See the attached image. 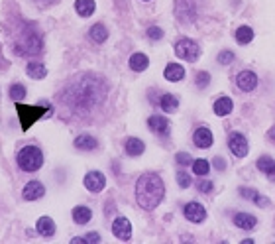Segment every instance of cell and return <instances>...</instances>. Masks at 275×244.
I'll return each mask as SVG.
<instances>
[{"mask_svg": "<svg viewBox=\"0 0 275 244\" xmlns=\"http://www.w3.org/2000/svg\"><path fill=\"white\" fill-rule=\"evenodd\" d=\"M148 65H150V59H148L146 53H134V55L130 57V69H132V71L142 73V71L148 69Z\"/></svg>", "mask_w": 275, "mask_h": 244, "instance_id": "44dd1931", "label": "cell"}, {"mask_svg": "<svg viewBox=\"0 0 275 244\" xmlns=\"http://www.w3.org/2000/svg\"><path fill=\"white\" fill-rule=\"evenodd\" d=\"M265 175H267V178H269V180H271V181H275V166L271 167V169H269V171H267Z\"/></svg>", "mask_w": 275, "mask_h": 244, "instance_id": "60d3db41", "label": "cell"}, {"mask_svg": "<svg viewBox=\"0 0 275 244\" xmlns=\"http://www.w3.org/2000/svg\"><path fill=\"white\" fill-rule=\"evenodd\" d=\"M26 73L30 75L32 79H45L48 75V69H45V65L43 63H38V61H30V63L26 65Z\"/></svg>", "mask_w": 275, "mask_h": 244, "instance_id": "cb8c5ba5", "label": "cell"}, {"mask_svg": "<svg viewBox=\"0 0 275 244\" xmlns=\"http://www.w3.org/2000/svg\"><path fill=\"white\" fill-rule=\"evenodd\" d=\"M124 150L130 158H138V156H142L146 152V144L140 140V138H128Z\"/></svg>", "mask_w": 275, "mask_h": 244, "instance_id": "ac0fdd59", "label": "cell"}, {"mask_svg": "<svg viewBox=\"0 0 275 244\" xmlns=\"http://www.w3.org/2000/svg\"><path fill=\"white\" fill-rule=\"evenodd\" d=\"M236 83L238 89L248 93V91H254L258 87V75L254 71H240L236 77Z\"/></svg>", "mask_w": 275, "mask_h": 244, "instance_id": "7c38bea8", "label": "cell"}, {"mask_svg": "<svg viewBox=\"0 0 275 244\" xmlns=\"http://www.w3.org/2000/svg\"><path fill=\"white\" fill-rule=\"evenodd\" d=\"M85 238H87V242H90V244L100 242V234H99V232H88Z\"/></svg>", "mask_w": 275, "mask_h": 244, "instance_id": "f35d334b", "label": "cell"}, {"mask_svg": "<svg viewBox=\"0 0 275 244\" xmlns=\"http://www.w3.org/2000/svg\"><path fill=\"white\" fill-rule=\"evenodd\" d=\"M16 110H18V116H20V126H22L24 132H28L34 126L36 120H39L43 115H48L50 104L41 103L36 104V106H30V104H22L20 101H16Z\"/></svg>", "mask_w": 275, "mask_h": 244, "instance_id": "277c9868", "label": "cell"}, {"mask_svg": "<svg viewBox=\"0 0 275 244\" xmlns=\"http://www.w3.org/2000/svg\"><path fill=\"white\" fill-rule=\"evenodd\" d=\"M90 218H93V211L88 207L79 205L73 209V220H75L77 225H87Z\"/></svg>", "mask_w": 275, "mask_h": 244, "instance_id": "484cf974", "label": "cell"}, {"mask_svg": "<svg viewBox=\"0 0 275 244\" xmlns=\"http://www.w3.org/2000/svg\"><path fill=\"white\" fill-rule=\"evenodd\" d=\"M234 61V53L230 52V50H226V52H220L218 53V63L222 65H228Z\"/></svg>", "mask_w": 275, "mask_h": 244, "instance_id": "1f68e13d", "label": "cell"}, {"mask_svg": "<svg viewBox=\"0 0 275 244\" xmlns=\"http://www.w3.org/2000/svg\"><path fill=\"white\" fill-rule=\"evenodd\" d=\"M267 138H269L271 142H275V128H271L269 132H267Z\"/></svg>", "mask_w": 275, "mask_h": 244, "instance_id": "b9f144b4", "label": "cell"}, {"mask_svg": "<svg viewBox=\"0 0 275 244\" xmlns=\"http://www.w3.org/2000/svg\"><path fill=\"white\" fill-rule=\"evenodd\" d=\"M228 146H230V152L236 156V158H246L248 156V140L244 138V134L240 132H232L230 138H228Z\"/></svg>", "mask_w": 275, "mask_h": 244, "instance_id": "52a82bcc", "label": "cell"}, {"mask_svg": "<svg viewBox=\"0 0 275 244\" xmlns=\"http://www.w3.org/2000/svg\"><path fill=\"white\" fill-rule=\"evenodd\" d=\"M43 193H45L43 183H39V181L34 180V181H30V183H26L22 195H24L26 201H36V199H41V197H43Z\"/></svg>", "mask_w": 275, "mask_h": 244, "instance_id": "5bb4252c", "label": "cell"}, {"mask_svg": "<svg viewBox=\"0 0 275 244\" xmlns=\"http://www.w3.org/2000/svg\"><path fill=\"white\" fill-rule=\"evenodd\" d=\"M183 215H185V218L191 220V223H202V220L207 218V211H204V207L200 205V203L191 201V203H187L185 209H183Z\"/></svg>", "mask_w": 275, "mask_h": 244, "instance_id": "30bf717a", "label": "cell"}, {"mask_svg": "<svg viewBox=\"0 0 275 244\" xmlns=\"http://www.w3.org/2000/svg\"><path fill=\"white\" fill-rule=\"evenodd\" d=\"M144 2H150V0H144Z\"/></svg>", "mask_w": 275, "mask_h": 244, "instance_id": "7bdbcfd3", "label": "cell"}, {"mask_svg": "<svg viewBox=\"0 0 275 244\" xmlns=\"http://www.w3.org/2000/svg\"><path fill=\"white\" fill-rule=\"evenodd\" d=\"M193 142H195V146L197 148H202V150H207V148H211L214 142V136L213 132L209 128H204V126H200L193 132Z\"/></svg>", "mask_w": 275, "mask_h": 244, "instance_id": "8fae6325", "label": "cell"}, {"mask_svg": "<svg viewBox=\"0 0 275 244\" xmlns=\"http://www.w3.org/2000/svg\"><path fill=\"white\" fill-rule=\"evenodd\" d=\"M163 75H165V79H167V81L177 83V81H181V79L185 77V67H181L179 63H169L167 67H165Z\"/></svg>", "mask_w": 275, "mask_h": 244, "instance_id": "d6986e66", "label": "cell"}, {"mask_svg": "<svg viewBox=\"0 0 275 244\" xmlns=\"http://www.w3.org/2000/svg\"><path fill=\"white\" fill-rule=\"evenodd\" d=\"M88 38L93 39L95 43H104L108 39V30L102 26V24H95V26L88 30Z\"/></svg>", "mask_w": 275, "mask_h": 244, "instance_id": "d4e9b609", "label": "cell"}, {"mask_svg": "<svg viewBox=\"0 0 275 244\" xmlns=\"http://www.w3.org/2000/svg\"><path fill=\"white\" fill-rule=\"evenodd\" d=\"M175 160L179 166H189V164H193V158H191L187 152H179V154L175 156Z\"/></svg>", "mask_w": 275, "mask_h": 244, "instance_id": "e575fe53", "label": "cell"}, {"mask_svg": "<svg viewBox=\"0 0 275 244\" xmlns=\"http://www.w3.org/2000/svg\"><path fill=\"white\" fill-rule=\"evenodd\" d=\"M148 38L153 39V41H159V39L163 38V30L157 26H151L150 30H148Z\"/></svg>", "mask_w": 275, "mask_h": 244, "instance_id": "836d02e7", "label": "cell"}, {"mask_svg": "<svg viewBox=\"0 0 275 244\" xmlns=\"http://www.w3.org/2000/svg\"><path fill=\"white\" fill-rule=\"evenodd\" d=\"M234 225H236L238 229H244V231H251V229H256V225H258V218L248 215V213H236L234 215Z\"/></svg>", "mask_w": 275, "mask_h": 244, "instance_id": "e0dca14e", "label": "cell"}, {"mask_svg": "<svg viewBox=\"0 0 275 244\" xmlns=\"http://www.w3.org/2000/svg\"><path fill=\"white\" fill-rule=\"evenodd\" d=\"M175 55L185 59V61H197L200 57V50L199 46L189 38H181L175 43Z\"/></svg>", "mask_w": 275, "mask_h": 244, "instance_id": "8992f818", "label": "cell"}, {"mask_svg": "<svg viewBox=\"0 0 275 244\" xmlns=\"http://www.w3.org/2000/svg\"><path fill=\"white\" fill-rule=\"evenodd\" d=\"M112 234L118 238V240L128 242V240L132 238V223H130L126 217H118L112 223Z\"/></svg>", "mask_w": 275, "mask_h": 244, "instance_id": "ba28073f", "label": "cell"}, {"mask_svg": "<svg viewBox=\"0 0 275 244\" xmlns=\"http://www.w3.org/2000/svg\"><path fill=\"white\" fill-rule=\"evenodd\" d=\"M16 162H18L20 169L34 173L43 166V154H41L38 146H24L16 156Z\"/></svg>", "mask_w": 275, "mask_h": 244, "instance_id": "5b68a950", "label": "cell"}, {"mask_svg": "<svg viewBox=\"0 0 275 244\" xmlns=\"http://www.w3.org/2000/svg\"><path fill=\"white\" fill-rule=\"evenodd\" d=\"M258 191H254V189H248V187H240V195L244 197V199H254V195Z\"/></svg>", "mask_w": 275, "mask_h": 244, "instance_id": "74e56055", "label": "cell"}, {"mask_svg": "<svg viewBox=\"0 0 275 244\" xmlns=\"http://www.w3.org/2000/svg\"><path fill=\"white\" fill-rule=\"evenodd\" d=\"M193 171H195V175H209V171H211V164L207 162V160H193Z\"/></svg>", "mask_w": 275, "mask_h": 244, "instance_id": "83f0119b", "label": "cell"}, {"mask_svg": "<svg viewBox=\"0 0 275 244\" xmlns=\"http://www.w3.org/2000/svg\"><path fill=\"white\" fill-rule=\"evenodd\" d=\"M165 197V183L157 173H144L136 183V201L146 211H153Z\"/></svg>", "mask_w": 275, "mask_h": 244, "instance_id": "7a4b0ae2", "label": "cell"}, {"mask_svg": "<svg viewBox=\"0 0 275 244\" xmlns=\"http://www.w3.org/2000/svg\"><path fill=\"white\" fill-rule=\"evenodd\" d=\"M251 201H254L256 205H260V207H267V205H269V199H267V197H263V195H260V193H256Z\"/></svg>", "mask_w": 275, "mask_h": 244, "instance_id": "8d00e7d4", "label": "cell"}, {"mask_svg": "<svg viewBox=\"0 0 275 244\" xmlns=\"http://www.w3.org/2000/svg\"><path fill=\"white\" fill-rule=\"evenodd\" d=\"M95 8H97L95 0H75V10L81 18L93 16V14H95Z\"/></svg>", "mask_w": 275, "mask_h": 244, "instance_id": "7402d4cb", "label": "cell"}, {"mask_svg": "<svg viewBox=\"0 0 275 244\" xmlns=\"http://www.w3.org/2000/svg\"><path fill=\"white\" fill-rule=\"evenodd\" d=\"M36 231H38L39 236H45V238L53 236L55 234V223H53V218L39 217V220L36 223Z\"/></svg>", "mask_w": 275, "mask_h": 244, "instance_id": "2e32d148", "label": "cell"}, {"mask_svg": "<svg viewBox=\"0 0 275 244\" xmlns=\"http://www.w3.org/2000/svg\"><path fill=\"white\" fill-rule=\"evenodd\" d=\"M232 108H234L232 99H228V97H220V99H216V103H214V115L216 116H228L230 113H232Z\"/></svg>", "mask_w": 275, "mask_h": 244, "instance_id": "ffe728a7", "label": "cell"}, {"mask_svg": "<svg viewBox=\"0 0 275 244\" xmlns=\"http://www.w3.org/2000/svg\"><path fill=\"white\" fill-rule=\"evenodd\" d=\"M148 126L151 132L159 134V136H167L169 134V120L162 115H153L148 118Z\"/></svg>", "mask_w": 275, "mask_h": 244, "instance_id": "4fadbf2b", "label": "cell"}, {"mask_svg": "<svg viewBox=\"0 0 275 244\" xmlns=\"http://www.w3.org/2000/svg\"><path fill=\"white\" fill-rule=\"evenodd\" d=\"M10 97H12L14 101H22V99H26V87L24 85H20V83H14L12 87H10Z\"/></svg>", "mask_w": 275, "mask_h": 244, "instance_id": "f546056e", "label": "cell"}, {"mask_svg": "<svg viewBox=\"0 0 275 244\" xmlns=\"http://www.w3.org/2000/svg\"><path fill=\"white\" fill-rule=\"evenodd\" d=\"M159 106H162V110L165 113H175L177 108H179V99H177L175 95H171V93H165L159 97Z\"/></svg>", "mask_w": 275, "mask_h": 244, "instance_id": "603a6c76", "label": "cell"}, {"mask_svg": "<svg viewBox=\"0 0 275 244\" xmlns=\"http://www.w3.org/2000/svg\"><path fill=\"white\" fill-rule=\"evenodd\" d=\"M209 83H211V75H209L207 71H199V73L195 75V85H197L199 89H207Z\"/></svg>", "mask_w": 275, "mask_h": 244, "instance_id": "4dcf8cb0", "label": "cell"}, {"mask_svg": "<svg viewBox=\"0 0 275 244\" xmlns=\"http://www.w3.org/2000/svg\"><path fill=\"white\" fill-rule=\"evenodd\" d=\"M273 166H275V160L273 158H269V156H262V158L258 160V169L263 171V173H267Z\"/></svg>", "mask_w": 275, "mask_h": 244, "instance_id": "f1b7e54d", "label": "cell"}, {"mask_svg": "<svg viewBox=\"0 0 275 244\" xmlns=\"http://www.w3.org/2000/svg\"><path fill=\"white\" fill-rule=\"evenodd\" d=\"M85 187H87L90 193H99L104 189V185H106V178L100 173V171H88L87 175H85Z\"/></svg>", "mask_w": 275, "mask_h": 244, "instance_id": "9c48e42d", "label": "cell"}, {"mask_svg": "<svg viewBox=\"0 0 275 244\" xmlns=\"http://www.w3.org/2000/svg\"><path fill=\"white\" fill-rule=\"evenodd\" d=\"M73 146H75L77 150H81V152H93V150H97L99 142L95 140L93 136H88V134H81V136L75 138Z\"/></svg>", "mask_w": 275, "mask_h": 244, "instance_id": "9a60e30c", "label": "cell"}, {"mask_svg": "<svg viewBox=\"0 0 275 244\" xmlns=\"http://www.w3.org/2000/svg\"><path fill=\"white\" fill-rule=\"evenodd\" d=\"M106 97V85L104 81L93 73L81 75V77L69 83L61 93L63 104L73 108L79 115H87L95 106H99Z\"/></svg>", "mask_w": 275, "mask_h": 244, "instance_id": "6da1fadb", "label": "cell"}, {"mask_svg": "<svg viewBox=\"0 0 275 244\" xmlns=\"http://www.w3.org/2000/svg\"><path fill=\"white\" fill-rule=\"evenodd\" d=\"M43 50V39L34 26L26 24L16 36H14V52L18 55H38Z\"/></svg>", "mask_w": 275, "mask_h": 244, "instance_id": "3957f363", "label": "cell"}, {"mask_svg": "<svg viewBox=\"0 0 275 244\" xmlns=\"http://www.w3.org/2000/svg\"><path fill=\"white\" fill-rule=\"evenodd\" d=\"M254 39V30L250 26H240L236 30V41L240 46H246Z\"/></svg>", "mask_w": 275, "mask_h": 244, "instance_id": "4316f807", "label": "cell"}, {"mask_svg": "<svg viewBox=\"0 0 275 244\" xmlns=\"http://www.w3.org/2000/svg\"><path fill=\"white\" fill-rule=\"evenodd\" d=\"M177 185L179 187H183V189H187V187H191V178H189V173H177Z\"/></svg>", "mask_w": 275, "mask_h": 244, "instance_id": "d6a6232c", "label": "cell"}, {"mask_svg": "<svg viewBox=\"0 0 275 244\" xmlns=\"http://www.w3.org/2000/svg\"><path fill=\"white\" fill-rule=\"evenodd\" d=\"M213 181H209V180H202V181H199L197 183V189H199L200 193H211L213 191Z\"/></svg>", "mask_w": 275, "mask_h": 244, "instance_id": "d590c367", "label": "cell"}, {"mask_svg": "<svg viewBox=\"0 0 275 244\" xmlns=\"http://www.w3.org/2000/svg\"><path fill=\"white\" fill-rule=\"evenodd\" d=\"M214 167H216V169H220V171H224L226 162L222 160V158H214Z\"/></svg>", "mask_w": 275, "mask_h": 244, "instance_id": "ab89813d", "label": "cell"}]
</instances>
